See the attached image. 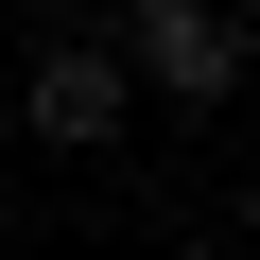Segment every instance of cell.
<instances>
[{"mask_svg": "<svg viewBox=\"0 0 260 260\" xmlns=\"http://www.w3.org/2000/svg\"><path fill=\"white\" fill-rule=\"evenodd\" d=\"M0 104H18V87H0Z\"/></svg>", "mask_w": 260, "mask_h": 260, "instance_id": "5", "label": "cell"}, {"mask_svg": "<svg viewBox=\"0 0 260 260\" xmlns=\"http://www.w3.org/2000/svg\"><path fill=\"white\" fill-rule=\"evenodd\" d=\"M18 121L52 156H104L121 121H139V52H121V18L104 35H35V70H18Z\"/></svg>", "mask_w": 260, "mask_h": 260, "instance_id": "2", "label": "cell"}, {"mask_svg": "<svg viewBox=\"0 0 260 260\" xmlns=\"http://www.w3.org/2000/svg\"><path fill=\"white\" fill-rule=\"evenodd\" d=\"M0 243H18V191H0Z\"/></svg>", "mask_w": 260, "mask_h": 260, "instance_id": "4", "label": "cell"}, {"mask_svg": "<svg viewBox=\"0 0 260 260\" xmlns=\"http://www.w3.org/2000/svg\"><path fill=\"white\" fill-rule=\"evenodd\" d=\"M121 18V52H139V87L156 104H243V70H260V35H243V0H104Z\"/></svg>", "mask_w": 260, "mask_h": 260, "instance_id": "1", "label": "cell"}, {"mask_svg": "<svg viewBox=\"0 0 260 260\" xmlns=\"http://www.w3.org/2000/svg\"><path fill=\"white\" fill-rule=\"evenodd\" d=\"M243 243H260V174H243Z\"/></svg>", "mask_w": 260, "mask_h": 260, "instance_id": "3", "label": "cell"}]
</instances>
